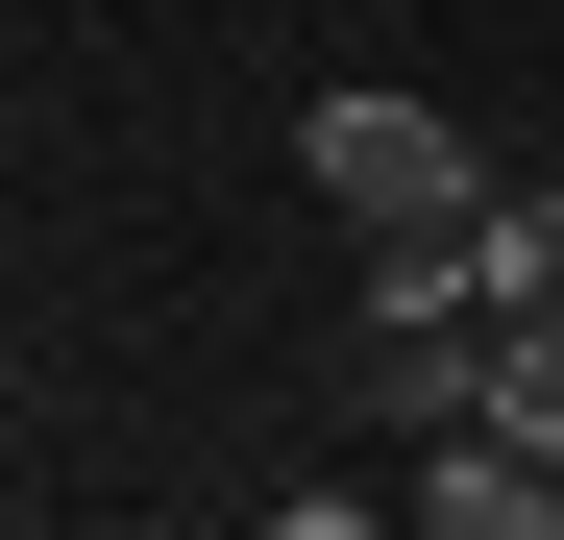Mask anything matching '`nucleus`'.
Returning <instances> with one entry per match:
<instances>
[{
  "label": "nucleus",
  "mask_w": 564,
  "mask_h": 540,
  "mask_svg": "<svg viewBox=\"0 0 564 540\" xmlns=\"http://www.w3.org/2000/svg\"><path fill=\"white\" fill-rule=\"evenodd\" d=\"M295 172L368 222V246H417V222H491V172H466V123L442 99H393V74H344V99L295 123Z\"/></svg>",
  "instance_id": "nucleus-1"
},
{
  "label": "nucleus",
  "mask_w": 564,
  "mask_h": 540,
  "mask_svg": "<svg viewBox=\"0 0 564 540\" xmlns=\"http://www.w3.org/2000/svg\"><path fill=\"white\" fill-rule=\"evenodd\" d=\"M417 516H442V540H540V516H564V467H540L516 418H442V442H417Z\"/></svg>",
  "instance_id": "nucleus-2"
},
{
  "label": "nucleus",
  "mask_w": 564,
  "mask_h": 540,
  "mask_svg": "<svg viewBox=\"0 0 564 540\" xmlns=\"http://www.w3.org/2000/svg\"><path fill=\"white\" fill-rule=\"evenodd\" d=\"M491 418H516L540 467H564V320H516V344H491Z\"/></svg>",
  "instance_id": "nucleus-3"
},
{
  "label": "nucleus",
  "mask_w": 564,
  "mask_h": 540,
  "mask_svg": "<svg viewBox=\"0 0 564 540\" xmlns=\"http://www.w3.org/2000/svg\"><path fill=\"white\" fill-rule=\"evenodd\" d=\"M491 320H564V197H516V222H491Z\"/></svg>",
  "instance_id": "nucleus-4"
}]
</instances>
